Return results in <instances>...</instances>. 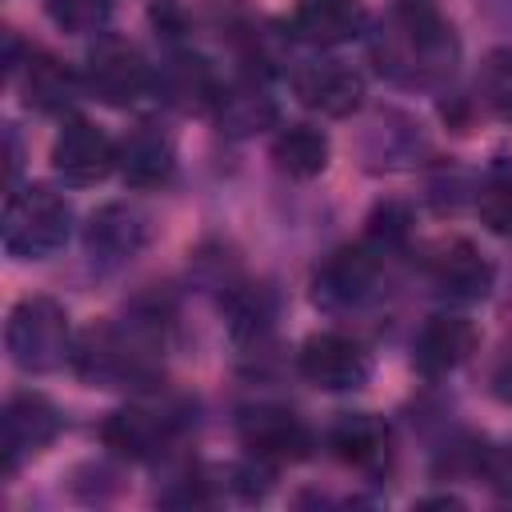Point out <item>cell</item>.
Returning a JSON list of instances; mask_svg holds the SVG:
<instances>
[{
    "label": "cell",
    "instance_id": "6da1fadb",
    "mask_svg": "<svg viewBox=\"0 0 512 512\" xmlns=\"http://www.w3.org/2000/svg\"><path fill=\"white\" fill-rule=\"evenodd\" d=\"M372 56L392 80L436 84L456 72L460 40L436 0H396L372 40Z\"/></svg>",
    "mask_w": 512,
    "mask_h": 512
},
{
    "label": "cell",
    "instance_id": "7a4b0ae2",
    "mask_svg": "<svg viewBox=\"0 0 512 512\" xmlns=\"http://www.w3.org/2000/svg\"><path fill=\"white\" fill-rule=\"evenodd\" d=\"M72 364L88 384L100 388L148 384L160 368V316H132L120 328L88 332L72 348Z\"/></svg>",
    "mask_w": 512,
    "mask_h": 512
},
{
    "label": "cell",
    "instance_id": "3957f363",
    "mask_svg": "<svg viewBox=\"0 0 512 512\" xmlns=\"http://www.w3.org/2000/svg\"><path fill=\"white\" fill-rule=\"evenodd\" d=\"M72 232V204L48 184H24L4 200V252L16 260H44L64 248Z\"/></svg>",
    "mask_w": 512,
    "mask_h": 512
},
{
    "label": "cell",
    "instance_id": "277c9868",
    "mask_svg": "<svg viewBox=\"0 0 512 512\" xmlns=\"http://www.w3.org/2000/svg\"><path fill=\"white\" fill-rule=\"evenodd\" d=\"M4 348L24 372H52L72 360V328L68 312L52 296H28L8 312Z\"/></svg>",
    "mask_w": 512,
    "mask_h": 512
},
{
    "label": "cell",
    "instance_id": "5b68a950",
    "mask_svg": "<svg viewBox=\"0 0 512 512\" xmlns=\"http://www.w3.org/2000/svg\"><path fill=\"white\" fill-rule=\"evenodd\" d=\"M80 76H84V92L96 96L100 104H112V108L136 104L156 84L144 52L120 36H96V44L84 56Z\"/></svg>",
    "mask_w": 512,
    "mask_h": 512
},
{
    "label": "cell",
    "instance_id": "8992f818",
    "mask_svg": "<svg viewBox=\"0 0 512 512\" xmlns=\"http://www.w3.org/2000/svg\"><path fill=\"white\" fill-rule=\"evenodd\" d=\"M296 364H300V376L324 392H352L372 376V360L364 344H356L344 332H312L300 344Z\"/></svg>",
    "mask_w": 512,
    "mask_h": 512
},
{
    "label": "cell",
    "instance_id": "52a82bcc",
    "mask_svg": "<svg viewBox=\"0 0 512 512\" xmlns=\"http://www.w3.org/2000/svg\"><path fill=\"white\" fill-rule=\"evenodd\" d=\"M120 164V144L92 120H68L52 140V168L64 184H100Z\"/></svg>",
    "mask_w": 512,
    "mask_h": 512
},
{
    "label": "cell",
    "instance_id": "ba28073f",
    "mask_svg": "<svg viewBox=\"0 0 512 512\" xmlns=\"http://www.w3.org/2000/svg\"><path fill=\"white\" fill-rule=\"evenodd\" d=\"M380 280V252L372 244H344L328 252L312 276V296L320 308H356L372 296Z\"/></svg>",
    "mask_w": 512,
    "mask_h": 512
},
{
    "label": "cell",
    "instance_id": "9c48e42d",
    "mask_svg": "<svg viewBox=\"0 0 512 512\" xmlns=\"http://www.w3.org/2000/svg\"><path fill=\"white\" fill-rule=\"evenodd\" d=\"M180 424H184V416L168 404H128L100 424V436L116 456L152 460L172 444Z\"/></svg>",
    "mask_w": 512,
    "mask_h": 512
},
{
    "label": "cell",
    "instance_id": "30bf717a",
    "mask_svg": "<svg viewBox=\"0 0 512 512\" xmlns=\"http://www.w3.org/2000/svg\"><path fill=\"white\" fill-rule=\"evenodd\" d=\"M60 432V412L40 392H16L0 412V456L4 472H16L20 460L44 452Z\"/></svg>",
    "mask_w": 512,
    "mask_h": 512
},
{
    "label": "cell",
    "instance_id": "8fae6325",
    "mask_svg": "<svg viewBox=\"0 0 512 512\" xmlns=\"http://www.w3.org/2000/svg\"><path fill=\"white\" fill-rule=\"evenodd\" d=\"M292 92L308 112L352 116L364 104V76L344 60H308L292 72Z\"/></svg>",
    "mask_w": 512,
    "mask_h": 512
},
{
    "label": "cell",
    "instance_id": "7c38bea8",
    "mask_svg": "<svg viewBox=\"0 0 512 512\" xmlns=\"http://www.w3.org/2000/svg\"><path fill=\"white\" fill-rule=\"evenodd\" d=\"M368 8L364 0H296L288 16V36L308 48H340L364 36Z\"/></svg>",
    "mask_w": 512,
    "mask_h": 512
},
{
    "label": "cell",
    "instance_id": "4fadbf2b",
    "mask_svg": "<svg viewBox=\"0 0 512 512\" xmlns=\"http://www.w3.org/2000/svg\"><path fill=\"white\" fill-rule=\"evenodd\" d=\"M236 428H240V444H244L256 460H268V464L300 460V456H308V448H312V436H308V428L300 424V416H292L288 408H276V404L244 408Z\"/></svg>",
    "mask_w": 512,
    "mask_h": 512
},
{
    "label": "cell",
    "instance_id": "5bb4252c",
    "mask_svg": "<svg viewBox=\"0 0 512 512\" xmlns=\"http://www.w3.org/2000/svg\"><path fill=\"white\" fill-rule=\"evenodd\" d=\"M492 260L472 240H452L432 256V284L452 304H476L492 292Z\"/></svg>",
    "mask_w": 512,
    "mask_h": 512
},
{
    "label": "cell",
    "instance_id": "9a60e30c",
    "mask_svg": "<svg viewBox=\"0 0 512 512\" xmlns=\"http://www.w3.org/2000/svg\"><path fill=\"white\" fill-rule=\"evenodd\" d=\"M148 228H144V216L128 204H104L100 212H92L88 228H84V248L96 264L104 268H116V264H128L140 244H144Z\"/></svg>",
    "mask_w": 512,
    "mask_h": 512
},
{
    "label": "cell",
    "instance_id": "2e32d148",
    "mask_svg": "<svg viewBox=\"0 0 512 512\" xmlns=\"http://www.w3.org/2000/svg\"><path fill=\"white\" fill-rule=\"evenodd\" d=\"M476 348V328L464 316H432L416 336V368L424 376H444L460 368Z\"/></svg>",
    "mask_w": 512,
    "mask_h": 512
},
{
    "label": "cell",
    "instance_id": "e0dca14e",
    "mask_svg": "<svg viewBox=\"0 0 512 512\" xmlns=\"http://www.w3.org/2000/svg\"><path fill=\"white\" fill-rule=\"evenodd\" d=\"M328 448L352 468H380L392 456V428L372 412H348L328 428Z\"/></svg>",
    "mask_w": 512,
    "mask_h": 512
},
{
    "label": "cell",
    "instance_id": "ac0fdd59",
    "mask_svg": "<svg viewBox=\"0 0 512 512\" xmlns=\"http://www.w3.org/2000/svg\"><path fill=\"white\" fill-rule=\"evenodd\" d=\"M156 88L164 92V100L180 112H212L216 108V96H220V80L212 72V64L204 56H192V52H180L172 56L160 76H156Z\"/></svg>",
    "mask_w": 512,
    "mask_h": 512
},
{
    "label": "cell",
    "instance_id": "d6986e66",
    "mask_svg": "<svg viewBox=\"0 0 512 512\" xmlns=\"http://www.w3.org/2000/svg\"><path fill=\"white\" fill-rule=\"evenodd\" d=\"M24 104L36 112H68L76 92L84 88V76H76L68 64H60L48 52H28L24 60Z\"/></svg>",
    "mask_w": 512,
    "mask_h": 512
},
{
    "label": "cell",
    "instance_id": "ffe728a7",
    "mask_svg": "<svg viewBox=\"0 0 512 512\" xmlns=\"http://www.w3.org/2000/svg\"><path fill=\"white\" fill-rule=\"evenodd\" d=\"M212 116H216L220 132H228V136H256V132H264V128L276 124V104L264 92V84L236 80V84H224L220 88Z\"/></svg>",
    "mask_w": 512,
    "mask_h": 512
},
{
    "label": "cell",
    "instance_id": "44dd1931",
    "mask_svg": "<svg viewBox=\"0 0 512 512\" xmlns=\"http://www.w3.org/2000/svg\"><path fill=\"white\" fill-rule=\"evenodd\" d=\"M120 176L132 184V188H156L172 176L176 168V152L168 144V136H160L156 128H136L124 144H120Z\"/></svg>",
    "mask_w": 512,
    "mask_h": 512
},
{
    "label": "cell",
    "instance_id": "7402d4cb",
    "mask_svg": "<svg viewBox=\"0 0 512 512\" xmlns=\"http://www.w3.org/2000/svg\"><path fill=\"white\" fill-rule=\"evenodd\" d=\"M328 136L312 124H288L272 140V160L292 180H312L328 168Z\"/></svg>",
    "mask_w": 512,
    "mask_h": 512
},
{
    "label": "cell",
    "instance_id": "603a6c76",
    "mask_svg": "<svg viewBox=\"0 0 512 512\" xmlns=\"http://www.w3.org/2000/svg\"><path fill=\"white\" fill-rule=\"evenodd\" d=\"M480 220L496 236H512V160H496L480 184Z\"/></svg>",
    "mask_w": 512,
    "mask_h": 512
},
{
    "label": "cell",
    "instance_id": "cb8c5ba5",
    "mask_svg": "<svg viewBox=\"0 0 512 512\" xmlns=\"http://www.w3.org/2000/svg\"><path fill=\"white\" fill-rule=\"evenodd\" d=\"M224 312H228V328H232L236 340L260 336V332L268 328V316H272V312H268V296H264L260 288H252V284L232 288L228 300H224Z\"/></svg>",
    "mask_w": 512,
    "mask_h": 512
},
{
    "label": "cell",
    "instance_id": "d4e9b609",
    "mask_svg": "<svg viewBox=\"0 0 512 512\" xmlns=\"http://www.w3.org/2000/svg\"><path fill=\"white\" fill-rule=\"evenodd\" d=\"M44 8L52 16V24L72 36L100 32L112 16V0H44Z\"/></svg>",
    "mask_w": 512,
    "mask_h": 512
},
{
    "label": "cell",
    "instance_id": "484cf974",
    "mask_svg": "<svg viewBox=\"0 0 512 512\" xmlns=\"http://www.w3.org/2000/svg\"><path fill=\"white\" fill-rule=\"evenodd\" d=\"M412 232V212L400 204V200H384L372 216H368V244L376 252H392L408 240Z\"/></svg>",
    "mask_w": 512,
    "mask_h": 512
},
{
    "label": "cell",
    "instance_id": "4316f807",
    "mask_svg": "<svg viewBox=\"0 0 512 512\" xmlns=\"http://www.w3.org/2000/svg\"><path fill=\"white\" fill-rule=\"evenodd\" d=\"M476 468H480V476L488 480V488H492L496 496L512 500V440H500V444L484 448V452L476 456Z\"/></svg>",
    "mask_w": 512,
    "mask_h": 512
},
{
    "label": "cell",
    "instance_id": "83f0119b",
    "mask_svg": "<svg viewBox=\"0 0 512 512\" xmlns=\"http://www.w3.org/2000/svg\"><path fill=\"white\" fill-rule=\"evenodd\" d=\"M484 84H488L492 108H496L504 120H512V52H496V56L488 60Z\"/></svg>",
    "mask_w": 512,
    "mask_h": 512
},
{
    "label": "cell",
    "instance_id": "f1b7e54d",
    "mask_svg": "<svg viewBox=\"0 0 512 512\" xmlns=\"http://www.w3.org/2000/svg\"><path fill=\"white\" fill-rule=\"evenodd\" d=\"M496 396L512 408V356H508V360H504V368L496 372Z\"/></svg>",
    "mask_w": 512,
    "mask_h": 512
}]
</instances>
